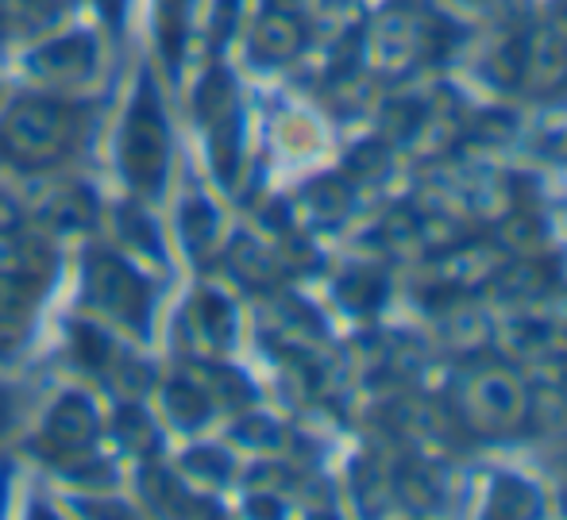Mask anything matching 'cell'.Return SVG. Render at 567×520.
<instances>
[{
	"label": "cell",
	"mask_w": 567,
	"mask_h": 520,
	"mask_svg": "<svg viewBox=\"0 0 567 520\" xmlns=\"http://www.w3.org/2000/svg\"><path fill=\"white\" fill-rule=\"evenodd\" d=\"M166 166V124L151 85L143 82V93L135 101L124 127V170L140 189H155L163 181Z\"/></svg>",
	"instance_id": "1"
},
{
	"label": "cell",
	"mask_w": 567,
	"mask_h": 520,
	"mask_svg": "<svg viewBox=\"0 0 567 520\" xmlns=\"http://www.w3.org/2000/svg\"><path fill=\"white\" fill-rule=\"evenodd\" d=\"M66 108H59L54 101H23L16 104L4 124L8 155L23 158V163H51L66 147Z\"/></svg>",
	"instance_id": "2"
},
{
	"label": "cell",
	"mask_w": 567,
	"mask_h": 520,
	"mask_svg": "<svg viewBox=\"0 0 567 520\" xmlns=\"http://www.w3.org/2000/svg\"><path fill=\"white\" fill-rule=\"evenodd\" d=\"M90 293L101 301V309H109L124 324H147V285L113 254H97L90 262Z\"/></svg>",
	"instance_id": "3"
},
{
	"label": "cell",
	"mask_w": 567,
	"mask_h": 520,
	"mask_svg": "<svg viewBox=\"0 0 567 520\" xmlns=\"http://www.w3.org/2000/svg\"><path fill=\"white\" fill-rule=\"evenodd\" d=\"M471 402L483 420L491 424H509L525 413V397L517 389V382L506 371H483L471 386Z\"/></svg>",
	"instance_id": "4"
},
{
	"label": "cell",
	"mask_w": 567,
	"mask_h": 520,
	"mask_svg": "<svg viewBox=\"0 0 567 520\" xmlns=\"http://www.w3.org/2000/svg\"><path fill=\"white\" fill-rule=\"evenodd\" d=\"M93 66V43L85 35H70L51 43L47 51H39L31 59V70L43 77H54V82H74V77L90 74Z\"/></svg>",
	"instance_id": "5"
},
{
	"label": "cell",
	"mask_w": 567,
	"mask_h": 520,
	"mask_svg": "<svg viewBox=\"0 0 567 520\" xmlns=\"http://www.w3.org/2000/svg\"><path fill=\"white\" fill-rule=\"evenodd\" d=\"M93 431H97V413H93L90 402H82V397L59 402V409H54L51 420H47V436H51L62 451L85 447L93 439Z\"/></svg>",
	"instance_id": "6"
},
{
	"label": "cell",
	"mask_w": 567,
	"mask_h": 520,
	"mask_svg": "<svg viewBox=\"0 0 567 520\" xmlns=\"http://www.w3.org/2000/svg\"><path fill=\"white\" fill-rule=\"evenodd\" d=\"M301 46V28L293 23L290 12H270L262 15V23L255 28V51L267 59H290Z\"/></svg>",
	"instance_id": "7"
},
{
	"label": "cell",
	"mask_w": 567,
	"mask_h": 520,
	"mask_svg": "<svg viewBox=\"0 0 567 520\" xmlns=\"http://www.w3.org/2000/svg\"><path fill=\"white\" fill-rule=\"evenodd\" d=\"M194 316H197V324H202V332L209 335L213 343H228L231 327H236V316H231L228 301L213 298V293H202V298H197Z\"/></svg>",
	"instance_id": "8"
},
{
	"label": "cell",
	"mask_w": 567,
	"mask_h": 520,
	"mask_svg": "<svg viewBox=\"0 0 567 520\" xmlns=\"http://www.w3.org/2000/svg\"><path fill=\"white\" fill-rule=\"evenodd\" d=\"M228 259H231V267L239 270V278H244V282H251V285L270 282V274H275L267 251H262V247H255L251 239H236Z\"/></svg>",
	"instance_id": "9"
},
{
	"label": "cell",
	"mask_w": 567,
	"mask_h": 520,
	"mask_svg": "<svg viewBox=\"0 0 567 520\" xmlns=\"http://www.w3.org/2000/svg\"><path fill=\"white\" fill-rule=\"evenodd\" d=\"M306 201H309V208H313L317 216H321V220H337V216L348 212L351 189L343 186V181H337V178H324V181H317V186H309Z\"/></svg>",
	"instance_id": "10"
},
{
	"label": "cell",
	"mask_w": 567,
	"mask_h": 520,
	"mask_svg": "<svg viewBox=\"0 0 567 520\" xmlns=\"http://www.w3.org/2000/svg\"><path fill=\"white\" fill-rule=\"evenodd\" d=\"M166 409L174 413V420L178 424L194 428V424H202L205 416H209V402H205L194 386H186V382H174V386L166 389Z\"/></svg>",
	"instance_id": "11"
},
{
	"label": "cell",
	"mask_w": 567,
	"mask_h": 520,
	"mask_svg": "<svg viewBox=\"0 0 567 520\" xmlns=\"http://www.w3.org/2000/svg\"><path fill=\"white\" fill-rule=\"evenodd\" d=\"M386 293V282L374 274H351L340 282V298L348 309H374Z\"/></svg>",
	"instance_id": "12"
},
{
	"label": "cell",
	"mask_w": 567,
	"mask_h": 520,
	"mask_svg": "<svg viewBox=\"0 0 567 520\" xmlns=\"http://www.w3.org/2000/svg\"><path fill=\"white\" fill-rule=\"evenodd\" d=\"M213 228H217V216H213L209 205H205V201L186 205V216H182V231H186V239H189V247H194V251H202V247L209 243Z\"/></svg>",
	"instance_id": "13"
},
{
	"label": "cell",
	"mask_w": 567,
	"mask_h": 520,
	"mask_svg": "<svg viewBox=\"0 0 567 520\" xmlns=\"http://www.w3.org/2000/svg\"><path fill=\"white\" fill-rule=\"evenodd\" d=\"M120 436H124V444L135 447V451H147V447H155V428H151V420L135 409V405L120 409Z\"/></svg>",
	"instance_id": "14"
},
{
	"label": "cell",
	"mask_w": 567,
	"mask_h": 520,
	"mask_svg": "<svg viewBox=\"0 0 567 520\" xmlns=\"http://www.w3.org/2000/svg\"><path fill=\"white\" fill-rule=\"evenodd\" d=\"M425 112L417 108L413 101H398V104H390V112H386V127H390V135L394 139H410L413 132H421V124H425Z\"/></svg>",
	"instance_id": "15"
},
{
	"label": "cell",
	"mask_w": 567,
	"mask_h": 520,
	"mask_svg": "<svg viewBox=\"0 0 567 520\" xmlns=\"http://www.w3.org/2000/svg\"><path fill=\"white\" fill-rule=\"evenodd\" d=\"M120 228H124L127 243L143 247V251H155V228H151V220L140 212V208H124V216H120Z\"/></svg>",
	"instance_id": "16"
},
{
	"label": "cell",
	"mask_w": 567,
	"mask_h": 520,
	"mask_svg": "<svg viewBox=\"0 0 567 520\" xmlns=\"http://www.w3.org/2000/svg\"><path fill=\"white\" fill-rule=\"evenodd\" d=\"M74 343H78V351H82L85 366H105V358H109V340H105V335L82 324V327H78V335H74Z\"/></svg>",
	"instance_id": "17"
},
{
	"label": "cell",
	"mask_w": 567,
	"mask_h": 520,
	"mask_svg": "<svg viewBox=\"0 0 567 520\" xmlns=\"http://www.w3.org/2000/svg\"><path fill=\"white\" fill-rule=\"evenodd\" d=\"M390 163V155L382 147H359L355 155L348 158V170L359 174V178H374V174H382Z\"/></svg>",
	"instance_id": "18"
},
{
	"label": "cell",
	"mask_w": 567,
	"mask_h": 520,
	"mask_svg": "<svg viewBox=\"0 0 567 520\" xmlns=\"http://www.w3.org/2000/svg\"><path fill=\"white\" fill-rule=\"evenodd\" d=\"M182 8H186V0H163V35H166V54H171V62L178 59Z\"/></svg>",
	"instance_id": "19"
},
{
	"label": "cell",
	"mask_w": 567,
	"mask_h": 520,
	"mask_svg": "<svg viewBox=\"0 0 567 520\" xmlns=\"http://www.w3.org/2000/svg\"><path fill=\"white\" fill-rule=\"evenodd\" d=\"M540 285H545V274H537V267L509 270V274L502 278V290H506V293H517V298H525V293L540 290Z\"/></svg>",
	"instance_id": "20"
},
{
	"label": "cell",
	"mask_w": 567,
	"mask_h": 520,
	"mask_svg": "<svg viewBox=\"0 0 567 520\" xmlns=\"http://www.w3.org/2000/svg\"><path fill=\"white\" fill-rule=\"evenodd\" d=\"M244 444H251V447H262V444H278V428L270 420H247V424H239V431H236Z\"/></svg>",
	"instance_id": "21"
},
{
	"label": "cell",
	"mask_w": 567,
	"mask_h": 520,
	"mask_svg": "<svg viewBox=\"0 0 567 520\" xmlns=\"http://www.w3.org/2000/svg\"><path fill=\"white\" fill-rule=\"evenodd\" d=\"M186 467L194 470V475H209V478H220L228 470V462H225V455H217V451H194L186 459Z\"/></svg>",
	"instance_id": "22"
},
{
	"label": "cell",
	"mask_w": 567,
	"mask_h": 520,
	"mask_svg": "<svg viewBox=\"0 0 567 520\" xmlns=\"http://www.w3.org/2000/svg\"><path fill=\"white\" fill-rule=\"evenodd\" d=\"M502 236L509 239V243H537V220H533V216H525V212H517L514 220L506 223V228H502Z\"/></svg>",
	"instance_id": "23"
},
{
	"label": "cell",
	"mask_w": 567,
	"mask_h": 520,
	"mask_svg": "<svg viewBox=\"0 0 567 520\" xmlns=\"http://www.w3.org/2000/svg\"><path fill=\"white\" fill-rule=\"evenodd\" d=\"M16 309H20V278L0 274V324H4Z\"/></svg>",
	"instance_id": "24"
},
{
	"label": "cell",
	"mask_w": 567,
	"mask_h": 520,
	"mask_svg": "<svg viewBox=\"0 0 567 520\" xmlns=\"http://www.w3.org/2000/svg\"><path fill=\"white\" fill-rule=\"evenodd\" d=\"M236 8H239V0H225V4L217 8V35H228V31H231V20H236Z\"/></svg>",
	"instance_id": "25"
},
{
	"label": "cell",
	"mask_w": 567,
	"mask_h": 520,
	"mask_svg": "<svg viewBox=\"0 0 567 520\" xmlns=\"http://www.w3.org/2000/svg\"><path fill=\"white\" fill-rule=\"evenodd\" d=\"M553 320H556V324H564V327H567V298L553 301Z\"/></svg>",
	"instance_id": "26"
},
{
	"label": "cell",
	"mask_w": 567,
	"mask_h": 520,
	"mask_svg": "<svg viewBox=\"0 0 567 520\" xmlns=\"http://www.w3.org/2000/svg\"><path fill=\"white\" fill-rule=\"evenodd\" d=\"M8 424V394H0V428Z\"/></svg>",
	"instance_id": "27"
},
{
	"label": "cell",
	"mask_w": 567,
	"mask_h": 520,
	"mask_svg": "<svg viewBox=\"0 0 567 520\" xmlns=\"http://www.w3.org/2000/svg\"><path fill=\"white\" fill-rule=\"evenodd\" d=\"M298 4H301V0H275L278 12H290V8H298Z\"/></svg>",
	"instance_id": "28"
},
{
	"label": "cell",
	"mask_w": 567,
	"mask_h": 520,
	"mask_svg": "<svg viewBox=\"0 0 567 520\" xmlns=\"http://www.w3.org/2000/svg\"><path fill=\"white\" fill-rule=\"evenodd\" d=\"M101 4H105V12H109V15H116V12H120V0H101Z\"/></svg>",
	"instance_id": "29"
}]
</instances>
